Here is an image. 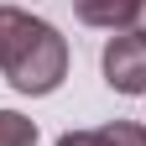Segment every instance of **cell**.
Returning <instances> with one entry per match:
<instances>
[{
	"instance_id": "2",
	"label": "cell",
	"mask_w": 146,
	"mask_h": 146,
	"mask_svg": "<svg viewBox=\"0 0 146 146\" xmlns=\"http://www.w3.org/2000/svg\"><path fill=\"white\" fill-rule=\"evenodd\" d=\"M104 84L115 94H146V36L141 31H115L104 42Z\"/></svg>"
},
{
	"instance_id": "6",
	"label": "cell",
	"mask_w": 146,
	"mask_h": 146,
	"mask_svg": "<svg viewBox=\"0 0 146 146\" xmlns=\"http://www.w3.org/2000/svg\"><path fill=\"white\" fill-rule=\"evenodd\" d=\"M58 146H89V131H68V136H58Z\"/></svg>"
},
{
	"instance_id": "3",
	"label": "cell",
	"mask_w": 146,
	"mask_h": 146,
	"mask_svg": "<svg viewBox=\"0 0 146 146\" xmlns=\"http://www.w3.org/2000/svg\"><path fill=\"white\" fill-rule=\"evenodd\" d=\"M73 16L84 26H104V31H125L136 21V0H73Z\"/></svg>"
},
{
	"instance_id": "7",
	"label": "cell",
	"mask_w": 146,
	"mask_h": 146,
	"mask_svg": "<svg viewBox=\"0 0 146 146\" xmlns=\"http://www.w3.org/2000/svg\"><path fill=\"white\" fill-rule=\"evenodd\" d=\"M131 26H136V31L146 36V0H136V21H131Z\"/></svg>"
},
{
	"instance_id": "4",
	"label": "cell",
	"mask_w": 146,
	"mask_h": 146,
	"mask_svg": "<svg viewBox=\"0 0 146 146\" xmlns=\"http://www.w3.org/2000/svg\"><path fill=\"white\" fill-rule=\"evenodd\" d=\"M89 146H146V125L110 120V125H99V131H89Z\"/></svg>"
},
{
	"instance_id": "1",
	"label": "cell",
	"mask_w": 146,
	"mask_h": 146,
	"mask_svg": "<svg viewBox=\"0 0 146 146\" xmlns=\"http://www.w3.org/2000/svg\"><path fill=\"white\" fill-rule=\"evenodd\" d=\"M0 73L21 94H52L68 78L63 31L21 5H0Z\"/></svg>"
},
{
	"instance_id": "5",
	"label": "cell",
	"mask_w": 146,
	"mask_h": 146,
	"mask_svg": "<svg viewBox=\"0 0 146 146\" xmlns=\"http://www.w3.org/2000/svg\"><path fill=\"white\" fill-rule=\"evenodd\" d=\"M0 146H36V120L16 115V110H0Z\"/></svg>"
}]
</instances>
